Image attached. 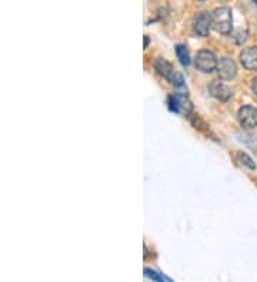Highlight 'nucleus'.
Here are the masks:
<instances>
[{"instance_id":"4","label":"nucleus","mask_w":257,"mask_h":282,"mask_svg":"<svg viewBox=\"0 0 257 282\" xmlns=\"http://www.w3.org/2000/svg\"><path fill=\"white\" fill-rule=\"evenodd\" d=\"M211 26H213L211 14H209L207 11H199L193 16L192 29H193V33L197 34L200 37L209 36Z\"/></svg>"},{"instance_id":"15","label":"nucleus","mask_w":257,"mask_h":282,"mask_svg":"<svg viewBox=\"0 0 257 282\" xmlns=\"http://www.w3.org/2000/svg\"><path fill=\"white\" fill-rule=\"evenodd\" d=\"M256 4H257V0H256Z\"/></svg>"},{"instance_id":"13","label":"nucleus","mask_w":257,"mask_h":282,"mask_svg":"<svg viewBox=\"0 0 257 282\" xmlns=\"http://www.w3.org/2000/svg\"><path fill=\"white\" fill-rule=\"evenodd\" d=\"M252 90H253V93L256 94L257 97V79L253 80V83H252Z\"/></svg>"},{"instance_id":"10","label":"nucleus","mask_w":257,"mask_h":282,"mask_svg":"<svg viewBox=\"0 0 257 282\" xmlns=\"http://www.w3.org/2000/svg\"><path fill=\"white\" fill-rule=\"evenodd\" d=\"M176 55L179 61L182 63V66H189L190 64V55H189V50L186 49V46L183 45H176Z\"/></svg>"},{"instance_id":"8","label":"nucleus","mask_w":257,"mask_h":282,"mask_svg":"<svg viewBox=\"0 0 257 282\" xmlns=\"http://www.w3.org/2000/svg\"><path fill=\"white\" fill-rule=\"evenodd\" d=\"M217 73H219V77L222 80L234 79L237 74V66H236L233 58H230V57L220 58L219 66H217Z\"/></svg>"},{"instance_id":"6","label":"nucleus","mask_w":257,"mask_h":282,"mask_svg":"<svg viewBox=\"0 0 257 282\" xmlns=\"http://www.w3.org/2000/svg\"><path fill=\"white\" fill-rule=\"evenodd\" d=\"M237 118L242 127L255 128L257 127V109L253 106H243L237 112Z\"/></svg>"},{"instance_id":"11","label":"nucleus","mask_w":257,"mask_h":282,"mask_svg":"<svg viewBox=\"0 0 257 282\" xmlns=\"http://www.w3.org/2000/svg\"><path fill=\"white\" fill-rule=\"evenodd\" d=\"M237 158L240 160V163H242L243 166L249 167L250 169H256V164H255L253 158L250 157V156H247L246 153H243V151H239V153H237Z\"/></svg>"},{"instance_id":"5","label":"nucleus","mask_w":257,"mask_h":282,"mask_svg":"<svg viewBox=\"0 0 257 282\" xmlns=\"http://www.w3.org/2000/svg\"><path fill=\"white\" fill-rule=\"evenodd\" d=\"M169 107H170V110L183 114V115H190L193 110V104L189 100V97L186 94H180V93H175V94L169 96Z\"/></svg>"},{"instance_id":"9","label":"nucleus","mask_w":257,"mask_h":282,"mask_svg":"<svg viewBox=\"0 0 257 282\" xmlns=\"http://www.w3.org/2000/svg\"><path fill=\"white\" fill-rule=\"evenodd\" d=\"M240 63L246 70L257 71V46L246 47L240 53Z\"/></svg>"},{"instance_id":"14","label":"nucleus","mask_w":257,"mask_h":282,"mask_svg":"<svg viewBox=\"0 0 257 282\" xmlns=\"http://www.w3.org/2000/svg\"><path fill=\"white\" fill-rule=\"evenodd\" d=\"M147 45H149V37L146 36V37H144V47H147Z\"/></svg>"},{"instance_id":"1","label":"nucleus","mask_w":257,"mask_h":282,"mask_svg":"<svg viewBox=\"0 0 257 282\" xmlns=\"http://www.w3.org/2000/svg\"><path fill=\"white\" fill-rule=\"evenodd\" d=\"M213 27L223 34H229L232 32V23H233V14L232 9L227 6H222L214 9L211 13Z\"/></svg>"},{"instance_id":"3","label":"nucleus","mask_w":257,"mask_h":282,"mask_svg":"<svg viewBox=\"0 0 257 282\" xmlns=\"http://www.w3.org/2000/svg\"><path fill=\"white\" fill-rule=\"evenodd\" d=\"M194 66L201 73H211L219 66L217 57L210 50H200L194 58Z\"/></svg>"},{"instance_id":"12","label":"nucleus","mask_w":257,"mask_h":282,"mask_svg":"<svg viewBox=\"0 0 257 282\" xmlns=\"http://www.w3.org/2000/svg\"><path fill=\"white\" fill-rule=\"evenodd\" d=\"M144 274H146V277L152 278V280H154V281L166 282V280H164V277H162L160 274H157V272L153 271V270H149V268H146V270H144Z\"/></svg>"},{"instance_id":"2","label":"nucleus","mask_w":257,"mask_h":282,"mask_svg":"<svg viewBox=\"0 0 257 282\" xmlns=\"http://www.w3.org/2000/svg\"><path fill=\"white\" fill-rule=\"evenodd\" d=\"M154 68L157 70V73H159L160 76H163L164 79L169 80L176 87L185 86V77H183V74L179 73V71L173 67V64H172L170 61H167V60H164V58H156V60H154Z\"/></svg>"},{"instance_id":"7","label":"nucleus","mask_w":257,"mask_h":282,"mask_svg":"<svg viewBox=\"0 0 257 282\" xmlns=\"http://www.w3.org/2000/svg\"><path fill=\"white\" fill-rule=\"evenodd\" d=\"M209 91H210L211 96L214 99H217L219 102H229L232 99V96H233L232 89L226 83L220 81V80H213L210 86H209Z\"/></svg>"}]
</instances>
